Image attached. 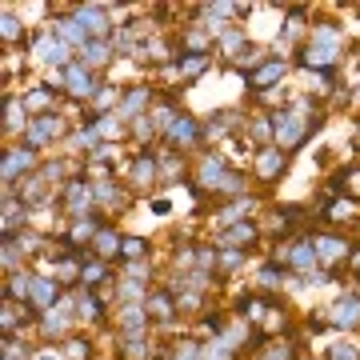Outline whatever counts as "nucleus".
I'll use <instances>...</instances> for the list:
<instances>
[{
    "instance_id": "ea45409f",
    "label": "nucleus",
    "mask_w": 360,
    "mask_h": 360,
    "mask_svg": "<svg viewBox=\"0 0 360 360\" xmlns=\"http://www.w3.org/2000/svg\"><path fill=\"white\" fill-rule=\"evenodd\" d=\"M132 124H136V129H132V132H136V141H148V136H153V132H156L153 116H148V120H144V116H141V120H132Z\"/></svg>"
},
{
    "instance_id": "aec40b11",
    "label": "nucleus",
    "mask_w": 360,
    "mask_h": 360,
    "mask_svg": "<svg viewBox=\"0 0 360 360\" xmlns=\"http://www.w3.org/2000/svg\"><path fill=\"white\" fill-rule=\"evenodd\" d=\"M4 120H8V124H4V132H8V136H16V132H28V124H25V101L8 96V101H4Z\"/></svg>"
},
{
    "instance_id": "a18cd8bd",
    "label": "nucleus",
    "mask_w": 360,
    "mask_h": 360,
    "mask_svg": "<svg viewBox=\"0 0 360 360\" xmlns=\"http://www.w3.org/2000/svg\"><path fill=\"white\" fill-rule=\"evenodd\" d=\"M37 360H60V356H56V352H40Z\"/></svg>"
},
{
    "instance_id": "f3484780",
    "label": "nucleus",
    "mask_w": 360,
    "mask_h": 360,
    "mask_svg": "<svg viewBox=\"0 0 360 360\" xmlns=\"http://www.w3.org/2000/svg\"><path fill=\"white\" fill-rule=\"evenodd\" d=\"M80 52H84V60H80V65L89 68V72H101V68L112 60V44H108V40H89Z\"/></svg>"
},
{
    "instance_id": "20e7f679",
    "label": "nucleus",
    "mask_w": 360,
    "mask_h": 360,
    "mask_svg": "<svg viewBox=\"0 0 360 360\" xmlns=\"http://www.w3.org/2000/svg\"><path fill=\"white\" fill-rule=\"evenodd\" d=\"M65 132V116H56V112H44V116H37L32 124H28V132H25V148H44L49 141H56Z\"/></svg>"
},
{
    "instance_id": "473e14b6",
    "label": "nucleus",
    "mask_w": 360,
    "mask_h": 360,
    "mask_svg": "<svg viewBox=\"0 0 360 360\" xmlns=\"http://www.w3.org/2000/svg\"><path fill=\"white\" fill-rule=\"evenodd\" d=\"M217 193L220 196H240V193H245V176H240V172H229V176L220 180Z\"/></svg>"
},
{
    "instance_id": "39448f33",
    "label": "nucleus",
    "mask_w": 360,
    "mask_h": 360,
    "mask_svg": "<svg viewBox=\"0 0 360 360\" xmlns=\"http://www.w3.org/2000/svg\"><path fill=\"white\" fill-rule=\"evenodd\" d=\"M281 264H288L292 272H300V276H309V272L321 269V257H316V245L312 240H296V245L281 248Z\"/></svg>"
},
{
    "instance_id": "4c0bfd02",
    "label": "nucleus",
    "mask_w": 360,
    "mask_h": 360,
    "mask_svg": "<svg viewBox=\"0 0 360 360\" xmlns=\"http://www.w3.org/2000/svg\"><path fill=\"white\" fill-rule=\"evenodd\" d=\"M112 104H116V89H101V92H96V101H92V108H96L101 116H108Z\"/></svg>"
},
{
    "instance_id": "c9c22d12",
    "label": "nucleus",
    "mask_w": 360,
    "mask_h": 360,
    "mask_svg": "<svg viewBox=\"0 0 360 360\" xmlns=\"http://www.w3.org/2000/svg\"><path fill=\"white\" fill-rule=\"evenodd\" d=\"M104 276H108V269H104L101 260H96V264H84V269H80V284H101Z\"/></svg>"
},
{
    "instance_id": "49530a36",
    "label": "nucleus",
    "mask_w": 360,
    "mask_h": 360,
    "mask_svg": "<svg viewBox=\"0 0 360 360\" xmlns=\"http://www.w3.org/2000/svg\"><path fill=\"white\" fill-rule=\"evenodd\" d=\"M352 101H356V104H360V89H356V96H352Z\"/></svg>"
},
{
    "instance_id": "ddd939ff",
    "label": "nucleus",
    "mask_w": 360,
    "mask_h": 360,
    "mask_svg": "<svg viewBox=\"0 0 360 360\" xmlns=\"http://www.w3.org/2000/svg\"><path fill=\"white\" fill-rule=\"evenodd\" d=\"M32 165H37V156H32V148H8L4 153V184H16V176L20 172H32Z\"/></svg>"
},
{
    "instance_id": "b1692460",
    "label": "nucleus",
    "mask_w": 360,
    "mask_h": 360,
    "mask_svg": "<svg viewBox=\"0 0 360 360\" xmlns=\"http://www.w3.org/2000/svg\"><path fill=\"white\" fill-rule=\"evenodd\" d=\"M77 316H80L84 324H101V321H104V304H101V296L80 292V300H77Z\"/></svg>"
},
{
    "instance_id": "79ce46f5",
    "label": "nucleus",
    "mask_w": 360,
    "mask_h": 360,
    "mask_svg": "<svg viewBox=\"0 0 360 360\" xmlns=\"http://www.w3.org/2000/svg\"><path fill=\"white\" fill-rule=\"evenodd\" d=\"M348 269H352V272H356V276H360V245L352 248V257H348Z\"/></svg>"
},
{
    "instance_id": "9b49d317",
    "label": "nucleus",
    "mask_w": 360,
    "mask_h": 360,
    "mask_svg": "<svg viewBox=\"0 0 360 360\" xmlns=\"http://www.w3.org/2000/svg\"><path fill=\"white\" fill-rule=\"evenodd\" d=\"M284 168H288V156H284V148L269 144V148H260V153H257V176H260V180H276Z\"/></svg>"
},
{
    "instance_id": "5701e85b",
    "label": "nucleus",
    "mask_w": 360,
    "mask_h": 360,
    "mask_svg": "<svg viewBox=\"0 0 360 360\" xmlns=\"http://www.w3.org/2000/svg\"><path fill=\"white\" fill-rule=\"evenodd\" d=\"M252 240H257V224H252V220H236V224L224 232V245H229V248L252 245Z\"/></svg>"
},
{
    "instance_id": "c03bdc74",
    "label": "nucleus",
    "mask_w": 360,
    "mask_h": 360,
    "mask_svg": "<svg viewBox=\"0 0 360 360\" xmlns=\"http://www.w3.org/2000/svg\"><path fill=\"white\" fill-rule=\"evenodd\" d=\"M348 180H352V184H356V188H352V193L360 196V168H356V172H348Z\"/></svg>"
},
{
    "instance_id": "e433bc0d",
    "label": "nucleus",
    "mask_w": 360,
    "mask_h": 360,
    "mask_svg": "<svg viewBox=\"0 0 360 360\" xmlns=\"http://www.w3.org/2000/svg\"><path fill=\"white\" fill-rule=\"evenodd\" d=\"M328 360H360V348H356V345H345V340H340V345L328 348Z\"/></svg>"
},
{
    "instance_id": "7c9ffc66",
    "label": "nucleus",
    "mask_w": 360,
    "mask_h": 360,
    "mask_svg": "<svg viewBox=\"0 0 360 360\" xmlns=\"http://www.w3.org/2000/svg\"><path fill=\"white\" fill-rule=\"evenodd\" d=\"M144 252H148V240H141V236H124V245H120V257L124 260H144Z\"/></svg>"
},
{
    "instance_id": "7ed1b4c3",
    "label": "nucleus",
    "mask_w": 360,
    "mask_h": 360,
    "mask_svg": "<svg viewBox=\"0 0 360 360\" xmlns=\"http://www.w3.org/2000/svg\"><path fill=\"white\" fill-rule=\"evenodd\" d=\"M32 60H40V65H56L60 72H65V68L72 65V52H68L65 40H56L52 32H40V37H32Z\"/></svg>"
},
{
    "instance_id": "6e6552de",
    "label": "nucleus",
    "mask_w": 360,
    "mask_h": 360,
    "mask_svg": "<svg viewBox=\"0 0 360 360\" xmlns=\"http://www.w3.org/2000/svg\"><path fill=\"white\" fill-rule=\"evenodd\" d=\"M328 324L345 333H360V296H340L328 312Z\"/></svg>"
},
{
    "instance_id": "9d476101",
    "label": "nucleus",
    "mask_w": 360,
    "mask_h": 360,
    "mask_svg": "<svg viewBox=\"0 0 360 360\" xmlns=\"http://www.w3.org/2000/svg\"><path fill=\"white\" fill-rule=\"evenodd\" d=\"M80 20V25H84V32H89L92 40H104L108 37V8H104V4H80L77 13H72Z\"/></svg>"
},
{
    "instance_id": "c756f323",
    "label": "nucleus",
    "mask_w": 360,
    "mask_h": 360,
    "mask_svg": "<svg viewBox=\"0 0 360 360\" xmlns=\"http://www.w3.org/2000/svg\"><path fill=\"white\" fill-rule=\"evenodd\" d=\"M232 352H236V348H232L224 336H217V340H212V345L200 352V360H232Z\"/></svg>"
},
{
    "instance_id": "f704fd0d",
    "label": "nucleus",
    "mask_w": 360,
    "mask_h": 360,
    "mask_svg": "<svg viewBox=\"0 0 360 360\" xmlns=\"http://www.w3.org/2000/svg\"><path fill=\"white\" fill-rule=\"evenodd\" d=\"M260 360H296V348H292V345H281V340H276V345L264 348V356H260Z\"/></svg>"
},
{
    "instance_id": "dca6fc26",
    "label": "nucleus",
    "mask_w": 360,
    "mask_h": 360,
    "mask_svg": "<svg viewBox=\"0 0 360 360\" xmlns=\"http://www.w3.org/2000/svg\"><path fill=\"white\" fill-rule=\"evenodd\" d=\"M144 309L153 312L156 321H172V316H176V300H172V288H156V292H148Z\"/></svg>"
},
{
    "instance_id": "4468645a",
    "label": "nucleus",
    "mask_w": 360,
    "mask_h": 360,
    "mask_svg": "<svg viewBox=\"0 0 360 360\" xmlns=\"http://www.w3.org/2000/svg\"><path fill=\"white\" fill-rule=\"evenodd\" d=\"M52 37L56 40H65V44H80V49H84V44H89V32H84V25H80L77 16H60V20H56V25H52Z\"/></svg>"
},
{
    "instance_id": "423d86ee",
    "label": "nucleus",
    "mask_w": 360,
    "mask_h": 360,
    "mask_svg": "<svg viewBox=\"0 0 360 360\" xmlns=\"http://www.w3.org/2000/svg\"><path fill=\"white\" fill-rule=\"evenodd\" d=\"M284 72H288V60H284V56H264V65H257L248 72V89L269 92L276 80H284Z\"/></svg>"
},
{
    "instance_id": "c85d7f7f",
    "label": "nucleus",
    "mask_w": 360,
    "mask_h": 360,
    "mask_svg": "<svg viewBox=\"0 0 360 360\" xmlns=\"http://www.w3.org/2000/svg\"><path fill=\"white\" fill-rule=\"evenodd\" d=\"M0 37L8 40V44L20 40V16H16L13 8H4V16H0Z\"/></svg>"
},
{
    "instance_id": "a19ab883",
    "label": "nucleus",
    "mask_w": 360,
    "mask_h": 360,
    "mask_svg": "<svg viewBox=\"0 0 360 360\" xmlns=\"http://www.w3.org/2000/svg\"><path fill=\"white\" fill-rule=\"evenodd\" d=\"M68 360H89V345H84V340H68Z\"/></svg>"
},
{
    "instance_id": "1a4fd4ad",
    "label": "nucleus",
    "mask_w": 360,
    "mask_h": 360,
    "mask_svg": "<svg viewBox=\"0 0 360 360\" xmlns=\"http://www.w3.org/2000/svg\"><path fill=\"white\" fill-rule=\"evenodd\" d=\"M312 245H316L321 269H328V264H336V260H348V257H352V245H348L345 236H328V232H321V236H312Z\"/></svg>"
},
{
    "instance_id": "a211bd4d",
    "label": "nucleus",
    "mask_w": 360,
    "mask_h": 360,
    "mask_svg": "<svg viewBox=\"0 0 360 360\" xmlns=\"http://www.w3.org/2000/svg\"><path fill=\"white\" fill-rule=\"evenodd\" d=\"M153 101V89H132L129 96H124V101H120V108H116V112H120V120H141V108L144 104Z\"/></svg>"
},
{
    "instance_id": "cd10ccee",
    "label": "nucleus",
    "mask_w": 360,
    "mask_h": 360,
    "mask_svg": "<svg viewBox=\"0 0 360 360\" xmlns=\"http://www.w3.org/2000/svg\"><path fill=\"white\" fill-rule=\"evenodd\" d=\"M40 328H44V336H60L68 328V312H60V309H52L44 321H40Z\"/></svg>"
},
{
    "instance_id": "f257e3e1",
    "label": "nucleus",
    "mask_w": 360,
    "mask_h": 360,
    "mask_svg": "<svg viewBox=\"0 0 360 360\" xmlns=\"http://www.w3.org/2000/svg\"><path fill=\"white\" fill-rule=\"evenodd\" d=\"M300 60L309 68H316V72H333L336 60H340V32H336V25H316L312 28L309 44L300 49Z\"/></svg>"
},
{
    "instance_id": "72a5a7b5",
    "label": "nucleus",
    "mask_w": 360,
    "mask_h": 360,
    "mask_svg": "<svg viewBox=\"0 0 360 360\" xmlns=\"http://www.w3.org/2000/svg\"><path fill=\"white\" fill-rule=\"evenodd\" d=\"M120 112H108V116H96V129H101V136H108V141H116L120 136Z\"/></svg>"
},
{
    "instance_id": "58836bf2",
    "label": "nucleus",
    "mask_w": 360,
    "mask_h": 360,
    "mask_svg": "<svg viewBox=\"0 0 360 360\" xmlns=\"http://www.w3.org/2000/svg\"><path fill=\"white\" fill-rule=\"evenodd\" d=\"M276 284H281V264H269V269H260V288H264V292H272Z\"/></svg>"
},
{
    "instance_id": "bb28decb",
    "label": "nucleus",
    "mask_w": 360,
    "mask_h": 360,
    "mask_svg": "<svg viewBox=\"0 0 360 360\" xmlns=\"http://www.w3.org/2000/svg\"><path fill=\"white\" fill-rule=\"evenodd\" d=\"M176 68H180V77H184V80H196L208 68V56H193V52H184Z\"/></svg>"
},
{
    "instance_id": "4be33fe9",
    "label": "nucleus",
    "mask_w": 360,
    "mask_h": 360,
    "mask_svg": "<svg viewBox=\"0 0 360 360\" xmlns=\"http://www.w3.org/2000/svg\"><path fill=\"white\" fill-rule=\"evenodd\" d=\"M65 205L72 208V212H80V217H84V205H92V188L84 184V180H72V184L65 188Z\"/></svg>"
},
{
    "instance_id": "f03ea898",
    "label": "nucleus",
    "mask_w": 360,
    "mask_h": 360,
    "mask_svg": "<svg viewBox=\"0 0 360 360\" xmlns=\"http://www.w3.org/2000/svg\"><path fill=\"white\" fill-rule=\"evenodd\" d=\"M312 129H321V124H316V120H304V108H300V104L272 112V136H276V148H284V153L300 148V144L309 141Z\"/></svg>"
},
{
    "instance_id": "0eeeda50",
    "label": "nucleus",
    "mask_w": 360,
    "mask_h": 360,
    "mask_svg": "<svg viewBox=\"0 0 360 360\" xmlns=\"http://www.w3.org/2000/svg\"><path fill=\"white\" fill-rule=\"evenodd\" d=\"M60 84H65L68 96H77V101H84V96H96V92H101V89H96V80H92V72L80 65V60H72V65L60 72Z\"/></svg>"
},
{
    "instance_id": "6ab92c4d",
    "label": "nucleus",
    "mask_w": 360,
    "mask_h": 360,
    "mask_svg": "<svg viewBox=\"0 0 360 360\" xmlns=\"http://www.w3.org/2000/svg\"><path fill=\"white\" fill-rule=\"evenodd\" d=\"M52 300H56V284H52L49 276H32L28 304H32V309H52Z\"/></svg>"
},
{
    "instance_id": "a878e982",
    "label": "nucleus",
    "mask_w": 360,
    "mask_h": 360,
    "mask_svg": "<svg viewBox=\"0 0 360 360\" xmlns=\"http://www.w3.org/2000/svg\"><path fill=\"white\" fill-rule=\"evenodd\" d=\"M120 333L124 336H141L144 333V309H136V304L120 309Z\"/></svg>"
},
{
    "instance_id": "412c9836",
    "label": "nucleus",
    "mask_w": 360,
    "mask_h": 360,
    "mask_svg": "<svg viewBox=\"0 0 360 360\" xmlns=\"http://www.w3.org/2000/svg\"><path fill=\"white\" fill-rule=\"evenodd\" d=\"M120 245H124V236H116L112 229H101V232H96V240H92V248H96V257H101V260L120 257Z\"/></svg>"
},
{
    "instance_id": "393cba45",
    "label": "nucleus",
    "mask_w": 360,
    "mask_h": 360,
    "mask_svg": "<svg viewBox=\"0 0 360 360\" xmlns=\"http://www.w3.org/2000/svg\"><path fill=\"white\" fill-rule=\"evenodd\" d=\"M25 108L28 112H52V89L49 84H40V89H32V92H25Z\"/></svg>"
},
{
    "instance_id": "2eb2a0df",
    "label": "nucleus",
    "mask_w": 360,
    "mask_h": 360,
    "mask_svg": "<svg viewBox=\"0 0 360 360\" xmlns=\"http://www.w3.org/2000/svg\"><path fill=\"white\" fill-rule=\"evenodd\" d=\"M156 172H160V156L141 153V156H136V165H132V172H129V176H132V184H136V188L144 193V188H148V184L156 180Z\"/></svg>"
},
{
    "instance_id": "f8f14e48",
    "label": "nucleus",
    "mask_w": 360,
    "mask_h": 360,
    "mask_svg": "<svg viewBox=\"0 0 360 360\" xmlns=\"http://www.w3.org/2000/svg\"><path fill=\"white\" fill-rule=\"evenodd\" d=\"M168 144H176V148H188V144L205 141V129H200V120H193V116H180L176 124L165 132Z\"/></svg>"
},
{
    "instance_id": "2f4dec72",
    "label": "nucleus",
    "mask_w": 360,
    "mask_h": 360,
    "mask_svg": "<svg viewBox=\"0 0 360 360\" xmlns=\"http://www.w3.org/2000/svg\"><path fill=\"white\" fill-rule=\"evenodd\" d=\"M240 264H245V252H240V248H224V252L217 257L220 272H232V269H240Z\"/></svg>"
},
{
    "instance_id": "37998d69",
    "label": "nucleus",
    "mask_w": 360,
    "mask_h": 360,
    "mask_svg": "<svg viewBox=\"0 0 360 360\" xmlns=\"http://www.w3.org/2000/svg\"><path fill=\"white\" fill-rule=\"evenodd\" d=\"M168 208H172V205H168L165 196H160V200H153V212H160V217H168Z\"/></svg>"
}]
</instances>
